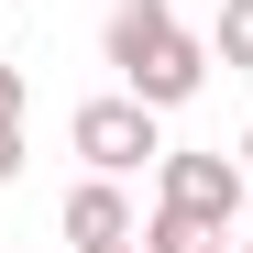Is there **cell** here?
Listing matches in <instances>:
<instances>
[{
    "instance_id": "obj_1",
    "label": "cell",
    "mask_w": 253,
    "mask_h": 253,
    "mask_svg": "<svg viewBox=\"0 0 253 253\" xmlns=\"http://www.w3.org/2000/svg\"><path fill=\"white\" fill-rule=\"evenodd\" d=\"M110 66H121V88L143 110H187L209 88V44L176 22V0H121L110 11Z\"/></svg>"
},
{
    "instance_id": "obj_2",
    "label": "cell",
    "mask_w": 253,
    "mask_h": 253,
    "mask_svg": "<svg viewBox=\"0 0 253 253\" xmlns=\"http://www.w3.org/2000/svg\"><path fill=\"white\" fill-rule=\"evenodd\" d=\"M154 209H187V220H209V231H242V154H154Z\"/></svg>"
},
{
    "instance_id": "obj_3",
    "label": "cell",
    "mask_w": 253,
    "mask_h": 253,
    "mask_svg": "<svg viewBox=\"0 0 253 253\" xmlns=\"http://www.w3.org/2000/svg\"><path fill=\"white\" fill-rule=\"evenodd\" d=\"M66 143L88 154L99 176H132V165H154V154H165V132H154V110H143L132 88H121V99H88V110L66 121Z\"/></svg>"
},
{
    "instance_id": "obj_4",
    "label": "cell",
    "mask_w": 253,
    "mask_h": 253,
    "mask_svg": "<svg viewBox=\"0 0 253 253\" xmlns=\"http://www.w3.org/2000/svg\"><path fill=\"white\" fill-rule=\"evenodd\" d=\"M132 231V198H121V176H88L66 198V242H121Z\"/></svg>"
},
{
    "instance_id": "obj_5",
    "label": "cell",
    "mask_w": 253,
    "mask_h": 253,
    "mask_svg": "<svg viewBox=\"0 0 253 253\" xmlns=\"http://www.w3.org/2000/svg\"><path fill=\"white\" fill-rule=\"evenodd\" d=\"M143 253H231V231H209V220H187V209H154V231H132Z\"/></svg>"
},
{
    "instance_id": "obj_6",
    "label": "cell",
    "mask_w": 253,
    "mask_h": 253,
    "mask_svg": "<svg viewBox=\"0 0 253 253\" xmlns=\"http://www.w3.org/2000/svg\"><path fill=\"white\" fill-rule=\"evenodd\" d=\"M209 55L253 77V0H220V22H209Z\"/></svg>"
},
{
    "instance_id": "obj_7",
    "label": "cell",
    "mask_w": 253,
    "mask_h": 253,
    "mask_svg": "<svg viewBox=\"0 0 253 253\" xmlns=\"http://www.w3.org/2000/svg\"><path fill=\"white\" fill-rule=\"evenodd\" d=\"M22 176V121H0V187Z\"/></svg>"
},
{
    "instance_id": "obj_8",
    "label": "cell",
    "mask_w": 253,
    "mask_h": 253,
    "mask_svg": "<svg viewBox=\"0 0 253 253\" xmlns=\"http://www.w3.org/2000/svg\"><path fill=\"white\" fill-rule=\"evenodd\" d=\"M0 121H22V66H0Z\"/></svg>"
},
{
    "instance_id": "obj_9",
    "label": "cell",
    "mask_w": 253,
    "mask_h": 253,
    "mask_svg": "<svg viewBox=\"0 0 253 253\" xmlns=\"http://www.w3.org/2000/svg\"><path fill=\"white\" fill-rule=\"evenodd\" d=\"M77 253H143V242H132V231H121V242H77Z\"/></svg>"
},
{
    "instance_id": "obj_10",
    "label": "cell",
    "mask_w": 253,
    "mask_h": 253,
    "mask_svg": "<svg viewBox=\"0 0 253 253\" xmlns=\"http://www.w3.org/2000/svg\"><path fill=\"white\" fill-rule=\"evenodd\" d=\"M242 176H253V132H242Z\"/></svg>"
},
{
    "instance_id": "obj_11",
    "label": "cell",
    "mask_w": 253,
    "mask_h": 253,
    "mask_svg": "<svg viewBox=\"0 0 253 253\" xmlns=\"http://www.w3.org/2000/svg\"><path fill=\"white\" fill-rule=\"evenodd\" d=\"M231 253H253V242H231Z\"/></svg>"
}]
</instances>
